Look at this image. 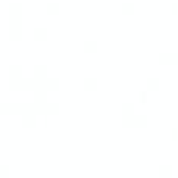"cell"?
Segmentation results:
<instances>
[{
	"label": "cell",
	"mask_w": 178,
	"mask_h": 178,
	"mask_svg": "<svg viewBox=\"0 0 178 178\" xmlns=\"http://www.w3.org/2000/svg\"><path fill=\"white\" fill-rule=\"evenodd\" d=\"M84 86H86L88 89H94L95 86H97V81H95L94 78H88V80L84 81Z\"/></svg>",
	"instance_id": "obj_1"
},
{
	"label": "cell",
	"mask_w": 178,
	"mask_h": 178,
	"mask_svg": "<svg viewBox=\"0 0 178 178\" xmlns=\"http://www.w3.org/2000/svg\"><path fill=\"white\" fill-rule=\"evenodd\" d=\"M8 173H10V169H8L6 166H0V177L2 178H5Z\"/></svg>",
	"instance_id": "obj_2"
}]
</instances>
